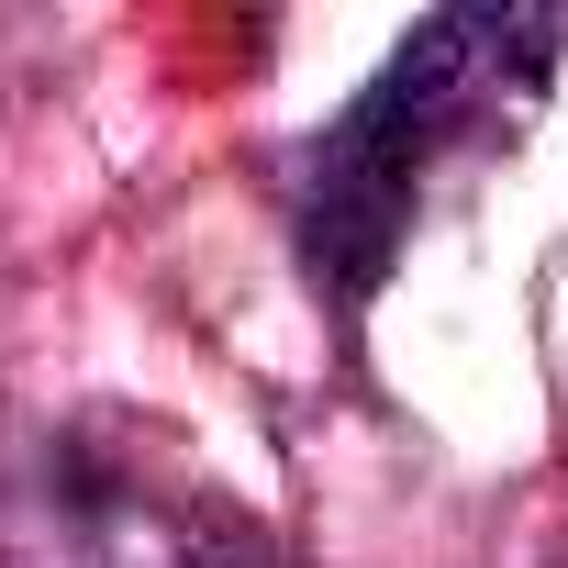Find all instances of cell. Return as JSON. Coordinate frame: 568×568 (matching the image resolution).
<instances>
[{"mask_svg":"<svg viewBox=\"0 0 568 568\" xmlns=\"http://www.w3.org/2000/svg\"><path fill=\"white\" fill-rule=\"evenodd\" d=\"M557 12H435L368 90L357 112L313 145L302 168V256H313V291H335L346 313L390 278L402 223L424 201V179L457 145H490L535 112L546 57H557Z\"/></svg>","mask_w":568,"mask_h":568,"instance_id":"obj_1","label":"cell"}]
</instances>
